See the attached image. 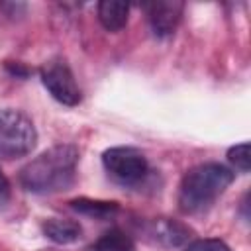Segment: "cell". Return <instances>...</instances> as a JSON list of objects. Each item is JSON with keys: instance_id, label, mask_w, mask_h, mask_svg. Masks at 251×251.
<instances>
[{"instance_id": "1", "label": "cell", "mask_w": 251, "mask_h": 251, "mask_svg": "<svg viewBox=\"0 0 251 251\" xmlns=\"http://www.w3.org/2000/svg\"><path fill=\"white\" fill-rule=\"evenodd\" d=\"M78 149L61 143L45 149L20 171V184L31 194H55L69 190L76 180Z\"/></svg>"}, {"instance_id": "2", "label": "cell", "mask_w": 251, "mask_h": 251, "mask_svg": "<svg viewBox=\"0 0 251 251\" xmlns=\"http://www.w3.org/2000/svg\"><path fill=\"white\" fill-rule=\"evenodd\" d=\"M235 175L220 163H202L184 173L178 184V208L182 214L196 216L208 212L227 190Z\"/></svg>"}, {"instance_id": "3", "label": "cell", "mask_w": 251, "mask_h": 251, "mask_svg": "<svg viewBox=\"0 0 251 251\" xmlns=\"http://www.w3.org/2000/svg\"><path fill=\"white\" fill-rule=\"evenodd\" d=\"M37 129L33 120L16 108H0V157L20 159L33 151Z\"/></svg>"}, {"instance_id": "4", "label": "cell", "mask_w": 251, "mask_h": 251, "mask_svg": "<svg viewBox=\"0 0 251 251\" xmlns=\"http://www.w3.org/2000/svg\"><path fill=\"white\" fill-rule=\"evenodd\" d=\"M102 167L108 176L122 186H135L149 173L147 157L139 149L124 145L106 149L102 153Z\"/></svg>"}, {"instance_id": "5", "label": "cell", "mask_w": 251, "mask_h": 251, "mask_svg": "<svg viewBox=\"0 0 251 251\" xmlns=\"http://www.w3.org/2000/svg\"><path fill=\"white\" fill-rule=\"evenodd\" d=\"M39 76L49 94L63 106H76L82 98L80 88L75 80V75L69 63L63 57H53L45 61L39 69Z\"/></svg>"}, {"instance_id": "6", "label": "cell", "mask_w": 251, "mask_h": 251, "mask_svg": "<svg viewBox=\"0 0 251 251\" xmlns=\"http://www.w3.org/2000/svg\"><path fill=\"white\" fill-rule=\"evenodd\" d=\"M149 27L155 37H169L175 33V29L180 24L184 4L176 0H167V2H151L143 6Z\"/></svg>"}, {"instance_id": "7", "label": "cell", "mask_w": 251, "mask_h": 251, "mask_svg": "<svg viewBox=\"0 0 251 251\" xmlns=\"http://www.w3.org/2000/svg\"><path fill=\"white\" fill-rule=\"evenodd\" d=\"M190 233L192 229L188 226L171 218H159L149 227V235L163 247H180L190 239Z\"/></svg>"}, {"instance_id": "8", "label": "cell", "mask_w": 251, "mask_h": 251, "mask_svg": "<svg viewBox=\"0 0 251 251\" xmlns=\"http://www.w3.org/2000/svg\"><path fill=\"white\" fill-rule=\"evenodd\" d=\"M43 235L59 245L75 243L82 237V226L71 218H49L41 226Z\"/></svg>"}, {"instance_id": "9", "label": "cell", "mask_w": 251, "mask_h": 251, "mask_svg": "<svg viewBox=\"0 0 251 251\" xmlns=\"http://www.w3.org/2000/svg\"><path fill=\"white\" fill-rule=\"evenodd\" d=\"M69 206L75 212L94 220H110L120 212V204L114 200H98V198H86V196L71 200Z\"/></svg>"}, {"instance_id": "10", "label": "cell", "mask_w": 251, "mask_h": 251, "mask_svg": "<svg viewBox=\"0 0 251 251\" xmlns=\"http://www.w3.org/2000/svg\"><path fill=\"white\" fill-rule=\"evenodd\" d=\"M98 20L106 31L118 33L127 25L129 6L126 2H100L98 4Z\"/></svg>"}, {"instance_id": "11", "label": "cell", "mask_w": 251, "mask_h": 251, "mask_svg": "<svg viewBox=\"0 0 251 251\" xmlns=\"http://www.w3.org/2000/svg\"><path fill=\"white\" fill-rule=\"evenodd\" d=\"M90 251H135V245L122 229H110L90 247Z\"/></svg>"}, {"instance_id": "12", "label": "cell", "mask_w": 251, "mask_h": 251, "mask_svg": "<svg viewBox=\"0 0 251 251\" xmlns=\"http://www.w3.org/2000/svg\"><path fill=\"white\" fill-rule=\"evenodd\" d=\"M227 161L241 173H249V167H251V153H249V143L243 141V143H237L233 147L227 149Z\"/></svg>"}, {"instance_id": "13", "label": "cell", "mask_w": 251, "mask_h": 251, "mask_svg": "<svg viewBox=\"0 0 251 251\" xmlns=\"http://www.w3.org/2000/svg\"><path fill=\"white\" fill-rule=\"evenodd\" d=\"M184 251H231L229 245L222 239L216 237H204V239H194L184 247Z\"/></svg>"}, {"instance_id": "14", "label": "cell", "mask_w": 251, "mask_h": 251, "mask_svg": "<svg viewBox=\"0 0 251 251\" xmlns=\"http://www.w3.org/2000/svg\"><path fill=\"white\" fill-rule=\"evenodd\" d=\"M10 198H12V186L4 171L0 169V210H4L10 204Z\"/></svg>"}, {"instance_id": "15", "label": "cell", "mask_w": 251, "mask_h": 251, "mask_svg": "<svg viewBox=\"0 0 251 251\" xmlns=\"http://www.w3.org/2000/svg\"><path fill=\"white\" fill-rule=\"evenodd\" d=\"M6 69H8V73L10 75H14V76H22V78H25L27 75H29V71L22 65V63H6Z\"/></svg>"}, {"instance_id": "16", "label": "cell", "mask_w": 251, "mask_h": 251, "mask_svg": "<svg viewBox=\"0 0 251 251\" xmlns=\"http://www.w3.org/2000/svg\"><path fill=\"white\" fill-rule=\"evenodd\" d=\"M0 8H2V10H12V12L6 14V16H18V10H25L27 6H25V4H2Z\"/></svg>"}]
</instances>
